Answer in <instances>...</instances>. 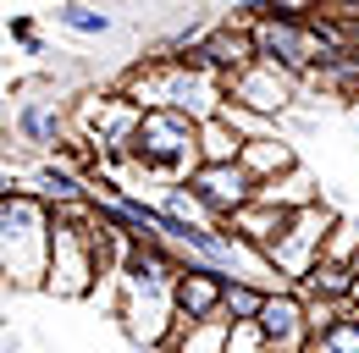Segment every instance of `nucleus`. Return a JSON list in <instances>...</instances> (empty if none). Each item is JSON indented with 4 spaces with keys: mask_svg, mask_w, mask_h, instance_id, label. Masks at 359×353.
Wrapping results in <instances>:
<instances>
[{
    "mask_svg": "<svg viewBox=\"0 0 359 353\" xmlns=\"http://www.w3.org/2000/svg\"><path fill=\"white\" fill-rule=\"evenodd\" d=\"M177 282L182 260L172 249H133L116 270V320L144 348H172L177 331Z\"/></svg>",
    "mask_w": 359,
    "mask_h": 353,
    "instance_id": "f257e3e1",
    "label": "nucleus"
},
{
    "mask_svg": "<svg viewBox=\"0 0 359 353\" xmlns=\"http://www.w3.org/2000/svg\"><path fill=\"white\" fill-rule=\"evenodd\" d=\"M138 111H177V116H194V122H210L226 111V83L210 78L205 67L182 61V55H155L149 67H138L128 88Z\"/></svg>",
    "mask_w": 359,
    "mask_h": 353,
    "instance_id": "f03ea898",
    "label": "nucleus"
},
{
    "mask_svg": "<svg viewBox=\"0 0 359 353\" xmlns=\"http://www.w3.org/2000/svg\"><path fill=\"white\" fill-rule=\"evenodd\" d=\"M50 237H55V210L39 205L34 193H6L0 199V287H45Z\"/></svg>",
    "mask_w": 359,
    "mask_h": 353,
    "instance_id": "7ed1b4c3",
    "label": "nucleus"
},
{
    "mask_svg": "<svg viewBox=\"0 0 359 353\" xmlns=\"http://www.w3.org/2000/svg\"><path fill=\"white\" fill-rule=\"evenodd\" d=\"M133 166L155 188H177L199 172V122L177 111H144L133 132Z\"/></svg>",
    "mask_w": 359,
    "mask_h": 353,
    "instance_id": "20e7f679",
    "label": "nucleus"
},
{
    "mask_svg": "<svg viewBox=\"0 0 359 353\" xmlns=\"http://www.w3.org/2000/svg\"><path fill=\"white\" fill-rule=\"evenodd\" d=\"M100 287V221L94 210H61L55 216V237H50V276L45 293L55 298H94Z\"/></svg>",
    "mask_w": 359,
    "mask_h": 353,
    "instance_id": "39448f33",
    "label": "nucleus"
},
{
    "mask_svg": "<svg viewBox=\"0 0 359 353\" xmlns=\"http://www.w3.org/2000/svg\"><path fill=\"white\" fill-rule=\"evenodd\" d=\"M138 111L128 94H89L72 111V138L89 144L94 166L100 160H133V132H138Z\"/></svg>",
    "mask_w": 359,
    "mask_h": 353,
    "instance_id": "423d86ee",
    "label": "nucleus"
},
{
    "mask_svg": "<svg viewBox=\"0 0 359 353\" xmlns=\"http://www.w3.org/2000/svg\"><path fill=\"white\" fill-rule=\"evenodd\" d=\"M332 226H337V216H332L326 205H315V210H299V216L287 221V232H282V237L266 249V260L276 265V276H282L287 287H299V282L310 276L315 265H320Z\"/></svg>",
    "mask_w": 359,
    "mask_h": 353,
    "instance_id": "0eeeda50",
    "label": "nucleus"
},
{
    "mask_svg": "<svg viewBox=\"0 0 359 353\" xmlns=\"http://www.w3.org/2000/svg\"><path fill=\"white\" fill-rule=\"evenodd\" d=\"M226 99L271 122V116H282V111L299 99V78H287V72L271 67V61H255V67H243L238 78H226Z\"/></svg>",
    "mask_w": 359,
    "mask_h": 353,
    "instance_id": "6e6552de",
    "label": "nucleus"
},
{
    "mask_svg": "<svg viewBox=\"0 0 359 353\" xmlns=\"http://www.w3.org/2000/svg\"><path fill=\"white\" fill-rule=\"evenodd\" d=\"M188 188L216 210L222 226L238 216V210H249V205H255V193H260V182L243 172V166H199V172L188 176Z\"/></svg>",
    "mask_w": 359,
    "mask_h": 353,
    "instance_id": "1a4fd4ad",
    "label": "nucleus"
},
{
    "mask_svg": "<svg viewBox=\"0 0 359 353\" xmlns=\"http://www.w3.org/2000/svg\"><path fill=\"white\" fill-rule=\"evenodd\" d=\"M222 298H226V276L205 270V265H182V282H177V331L205 326V320H222ZM177 331H172V337H177Z\"/></svg>",
    "mask_w": 359,
    "mask_h": 353,
    "instance_id": "9d476101",
    "label": "nucleus"
},
{
    "mask_svg": "<svg viewBox=\"0 0 359 353\" xmlns=\"http://www.w3.org/2000/svg\"><path fill=\"white\" fill-rule=\"evenodd\" d=\"M304 304H343V309H354V293H359V270L354 265H315L310 276L293 287Z\"/></svg>",
    "mask_w": 359,
    "mask_h": 353,
    "instance_id": "9b49d317",
    "label": "nucleus"
},
{
    "mask_svg": "<svg viewBox=\"0 0 359 353\" xmlns=\"http://www.w3.org/2000/svg\"><path fill=\"white\" fill-rule=\"evenodd\" d=\"M11 132H17L28 149H55V144L72 132V122H67L55 105H45V99H28V105H17V116H11Z\"/></svg>",
    "mask_w": 359,
    "mask_h": 353,
    "instance_id": "f8f14e48",
    "label": "nucleus"
},
{
    "mask_svg": "<svg viewBox=\"0 0 359 353\" xmlns=\"http://www.w3.org/2000/svg\"><path fill=\"white\" fill-rule=\"evenodd\" d=\"M238 166L266 188V182H276V176L299 172V155H293V144H287L282 132H266V138H255V144L243 149V160H238Z\"/></svg>",
    "mask_w": 359,
    "mask_h": 353,
    "instance_id": "ddd939ff",
    "label": "nucleus"
},
{
    "mask_svg": "<svg viewBox=\"0 0 359 353\" xmlns=\"http://www.w3.org/2000/svg\"><path fill=\"white\" fill-rule=\"evenodd\" d=\"M287 221H293V216H287V210H271V205H260V199H255L249 210H238V216L226 221V232H238L243 243H255V249L266 254L271 243H276V237L287 232Z\"/></svg>",
    "mask_w": 359,
    "mask_h": 353,
    "instance_id": "4468645a",
    "label": "nucleus"
},
{
    "mask_svg": "<svg viewBox=\"0 0 359 353\" xmlns=\"http://www.w3.org/2000/svg\"><path fill=\"white\" fill-rule=\"evenodd\" d=\"M243 132L232 127L226 116H210V122H199V166H238L243 160Z\"/></svg>",
    "mask_w": 359,
    "mask_h": 353,
    "instance_id": "2eb2a0df",
    "label": "nucleus"
},
{
    "mask_svg": "<svg viewBox=\"0 0 359 353\" xmlns=\"http://www.w3.org/2000/svg\"><path fill=\"white\" fill-rule=\"evenodd\" d=\"M255 199L271 205V210H287V216H299V210H315V205H320V193H315V182H310L304 166H299V172H287V176H276V182H266Z\"/></svg>",
    "mask_w": 359,
    "mask_h": 353,
    "instance_id": "dca6fc26",
    "label": "nucleus"
},
{
    "mask_svg": "<svg viewBox=\"0 0 359 353\" xmlns=\"http://www.w3.org/2000/svg\"><path fill=\"white\" fill-rule=\"evenodd\" d=\"M155 205H161V216L177 221V226H222V221H216V210H210V205H205V199H199L188 182H177V188H161V199H155Z\"/></svg>",
    "mask_w": 359,
    "mask_h": 353,
    "instance_id": "f3484780",
    "label": "nucleus"
},
{
    "mask_svg": "<svg viewBox=\"0 0 359 353\" xmlns=\"http://www.w3.org/2000/svg\"><path fill=\"white\" fill-rule=\"evenodd\" d=\"M226 337H232V326H226V320H205V326L177 331L166 353H226Z\"/></svg>",
    "mask_w": 359,
    "mask_h": 353,
    "instance_id": "a211bd4d",
    "label": "nucleus"
},
{
    "mask_svg": "<svg viewBox=\"0 0 359 353\" xmlns=\"http://www.w3.org/2000/svg\"><path fill=\"white\" fill-rule=\"evenodd\" d=\"M55 22H61L67 34H83V39H100V34H111V28H116V22H111V11H100V6H78V0L55 6Z\"/></svg>",
    "mask_w": 359,
    "mask_h": 353,
    "instance_id": "6ab92c4d",
    "label": "nucleus"
},
{
    "mask_svg": "<svg viewBox=\"0 0 359 353\" xmlns=\"http://www.w3.org/2000/svg\"><path fill=\"white\" fill-rule=\"evenodd\" d=\"M320 260H326V265H354V270H359V226H354V221H337V226H332Z\"/></svg>",
    "mask_w": 359,
    "mask_h": 353,
    "instance_id": "aec40b11",
    "label": "nucleus"
},
{
    "mask_svg": "<svg viewBox=\"0 0 359 353\" xmlns=\"http://www.w3.org/2000/svg\"><path fill=\"white\" fill-rule=\"evenodd\" d=\"M226 353H266V337H260V326H232V337H226Z\"/></svg>",
    "mask_w": 359,
    "mask_h": 353,
    "instance_id": "412c9836",
    "label": "nucleus"
},
{
    "mask_svg": "<svg viewBox=\"0 0 359 353\" xmlns=\"http://www.w3.org/2000/svg\"><path fill=\"white\" fill-rule=\"evenodd\" d=\"M11 39L22 44L28 55H39V34H34V22H28V17H11Z\"/></svg>",
    "mask_w": 359,
    "mask_h": 353,
    "instance_id": "4be33fe9",
    "label": "nucleus"
},
{
    "mask_svg": "<svg viewBox=\"0 0 359 353\" xmlns=\"http://www.w3.org/2000/svg\"><path fill=\"white\" fill-rule=\"evenodd\" d=\"M354 320H359V293H354Z\"/></svg>",
    "mask_w": 359,
    "mask_h": 353,
    "instance_id": "5701e85b",
    "label": "nucleus"
},
{
    "mask_svg": "<svg viewBox=\"0 0 359 353\" xmlns=\"http://www.w3.org/2000/svg\"><path fill=\"white\" fill-rule=\"evenodd\" d=\"M354 105H359V94H354Z\"/></svg>",
    "mask_w": 359,
    "mask_h": 353,
    "instance_id": "b1692460",
    "label": "nucleus"
}]
</instances>
